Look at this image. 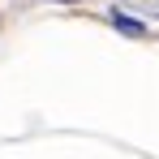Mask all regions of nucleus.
Listing matches in <instances>:
<instances>
[{"instance_id":"nucleus-1","label":"nucleus","mask_w":159,"mask_h":159,"mask_svg":"<svg viewBox=\"0 0 159 159\" xmlns=\"http://www.w3.org/2000/svg\"><path fill=\"white\" fill-rule=\"evenodd\" d=\"M112 26L125 30V34H142V22H129V17H120V13H112Z\"/></svg>"}]
</instances>
